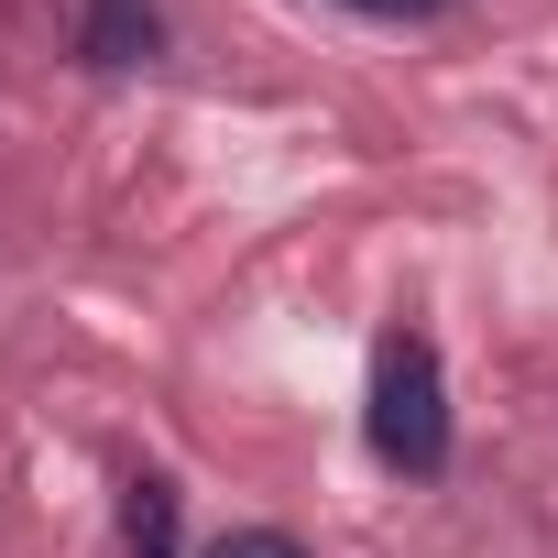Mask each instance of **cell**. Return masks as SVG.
Instances as JSON below:
<instances>
[{"label": "cell", "mask_w": 558, "mask_h": 558, "mask_svg": "<svg viewBox=\"0 0 558 558\" xmlns=\"http://www.w3.org/2000/svg\"><path fill=\"white\" fill-rule=\"evenodd\" d=\"M373 460L405 471V482L449 471V384H438V351L416 329L373 351Z\"/></svg>", "instance_id": "6da1fadb"}, {"label": "cell", "mask_w": 558, "mask_h": 558, "mask_svg": "<svg viewBox=\"0 0 558 558\" xmlns=\"http://www.w3.org/2000/svg\"><path fill=\"white\" fill-rule=\"evenodd\" d=\"M165 45V12H154V0H88V12H77V56L88 66H143Z\"/></svg>", "instance_id": "7a4b0ae2"}, {"label": "cell", "mask_w": 558, "mask_h": 558, "mask_svg": "<svg viewBox=\"0 0 558 558\" xmlns=\"http://www.w3.org/2000/svg\"><path fill=\"white\" fill-rule=\"evenodd\" d=\"M208 558H307V547H296V536H274V525H241V536H219Z\"/></svg>", "instance_id": "3957f363"}, {"label": "cell", "mask_w": 558, "mask_h": 558, "mask_svg": "<svg viewBox=\"0 0 558 558\" xmlns=\"http://www.w3.org/2000/svg\"><path fill=\"white\" fill-rule=\"evenodd\" d=\"M351 12H384V23H427V12H449V0H351Z\"/></svg>", "instance_id": "277c9868"}]
</instances>
